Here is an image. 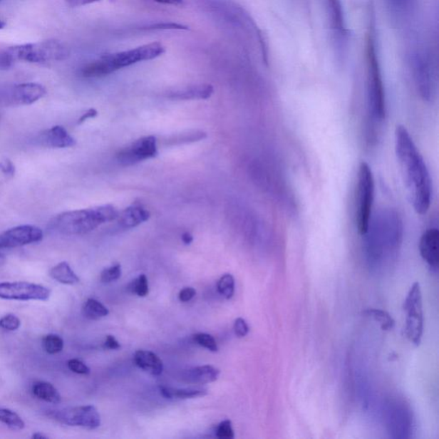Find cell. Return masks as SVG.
<instances>
[{"mask_svg":"<svg viewBox=\"0 0 439 439\" xmlns=\"http://www.w3.org/2000/svg\"><path fill=\"white\" fill-rule=\"evenodd\" d=\"M395 150L409 201L417 214L425 215L432 202V180L424 158L403 125L396 129Z\"/></svg>","mask_w":439,"mask_h":439,"instance_id":"cell-1","label":"cell"},{"mask_svg":"<svg viewBox=\"0 0 439 439\" xmlns=\"http://www.w3.org/2000/svg\"><path fill=\"white\" fill-rule=\"evenodd\" d=\"M403 224L396 210H383L374 219L371 217L366 238V252L369 259L378 262L396 254L402 244Z\"/></svg>","mask_w":439,"mask_h":439,"instance_id":"cell-2","label":"cell"},{"mask_svg":"<svg viewBox=\"0 0 439 439\" xmlns=\"http://www.w3.org/2000/svg\"><path fill=\"white\" fill-rule=\"evenodd\" d=\"M119 215L115 207L110 205L66 211L56 215L51 226L62 234L82 235L91 233L104 223L115 221Z\"/></svg>","mask_w":439,"mask_h":439,"instance_id":"cell-3","label":"cell"},{"mask_svg":"<svg viewBox=\"0 0 439 439\" xmlns=\"http://www.w3.org/2000/svg\"><path fill=\"white\" fill-rule=\"evenodd\" d=\"M69 55V50L64 45L53 40L15 46L0 53V68H9L18 61L33 64L61 61L68 58Z\"/></svg>","mask_w":439,"mask_h":439,"instance_id":"cell-4","label":"cell"},{"mask_svg":"<svg viewBox=\"0 0 439 439\" xmlns=\"http://www.w3.org/2000/svg\"><path fill=\"white\" fill-rule=\"evenodd\" d=\"M366 61L367 103L369 113L374 121L382 122L386 116V93L373 31H371L367 39Z\"/></svg>","mask_w":439,"mask_h":439,"instance_id":"cell-5","label":"cell"},{"mask_svg":"<svg viewBox=\"0 0 439 439\" xmlns=\"http://www.w3.org/2000/svg\"><path fill=\"white\" fill-rule=\"evenodd\" d=\"M408 53L413 80L422 98L430 100L435 91V66L429 46L416 39Z\"/></svg>","mask_w":439,"mask_h":439,"instance_id":"cell-6","label":"cell"},{"mask_svg":"<svg viewBox=\"0 0 439 439\" xmlns=\"http://www.w3.org/2000/svg\"><path fill=\"white\" fill-rule=\"evenodd\" d=\"M375 182L373 171L366 162L358 167L356 198V221L358 234L364 236L373 217Z\"/></svg>","mask_w":439,"mask_h":439,"instance_id":"cell-7","label":"cell"},{"mask_svg":"<svg viewBox=\"0 0 439 439\" xmlns=\"http://www.w3.org/2000/svg\"><path fill=\"white\" fill-rule=\"evenodd\" d=\"M403 310L407 314L405 334L411 343L419 346L421 344L424 331L422 294L419 282H415L409 289L403 304Z\"/></svg>","mask_w":439,"mask_h":439,"instance_id":"cell-8","label":"cell"},{"mask_svg":"<svg viewBox=\"0 0 439 439\" xmlns=\"http://www.w3.org/2000/svg\"><path fill=\"white\" fill-rule=\"evenodd\" d=\"M332 43L337 55L343 57L348 43V29L341 0H325Z\"/></svg>","mask_w":439,"mask_h":439,"instance_id":"cell-9","label":"cell"},{"mask_svg":"<svg viewBox=\"0 0 439 439\" xmlns=\"http://www.w3.org/2000/svg\"><path fill=\"white\" fill-rule=\"evenodd\" d=\"M48 415L61 424L88 430H95L100 425V413L92 405L56 409L48 411Z\"/></svg>","mask_w":439,"mask_h":439,"instance_id":"cell-10","label":"cell"},{"mask_svg":"<svg viewBox=\"0 0 439 439\" xmlns=\"http://www.w3.org/2000/svg\"><path fill=\"white\" fill-rule=\"evenodd\" d=\"M166 51L165 46L160 42H152V43L138 46V48L124 51L113 54L105 55L107 57L110 65L112 66L115 71L123 69L137 63L154 60L162 55Z\"/></svg>","mask_w":439,"mask_h":439,"instance_id":"cell-11","label":"cell"},{"mask_svg":"<svg viewBox=\"0 0 439 439\" xmlns=\"http://www.w3.org/2000/svg\"><path fill=\"white\" fill-rule=\"evenodd\" d=\"M51 290L46 286L27 282H0V299L6 301H48Z\"/></svg>","mask_w":439,"mask_h":439,"instance_id":"cell-12","label":"cell"},{"mask_svg":"<svg viewBox=\"0 0 439 439\" xmlns=\"http://www.w3.org/2000/svg\"><path fill=\"white\" fill-rule=\"evenodd\" d=\"M158 155L157 141L154 136L138 139L132 145L117 154V160L123 166H132Z\"/></svg>","mask_w":439,"mask_h":439,"instance_id":"cell-13","label":"cell"},{"mask_svg":"<svg viewBox=\"0 0 439 439\" xmlns=\"http://www.w3.org/2000/svg\"><path fill=\"white\" fill-rule=\"evenodd\" d=\"M43 231L32 225L12 227L0 234V249L16 248L41 242Z\"/></svg>","mask_w":439,"mask_h":439,"instance_id":"cell-14","label":"cell"},{"mask_svg":"<svg viewBox=\"0 0 439 439\" xmlns=\"http://www.w3.org/2000/svg\"><path fill=\"white\" fill-rule=\"evenodd\" d=\"M438 244L439 233L437 227H430L421 235L419 244L420 255L434 272L438 269Z\"/></svg>","mask_w":439,"mask_h":439,"instance_id":"cell-15","label":"cell"},{"mask_svg":"<svg viewBox=\"0 0 439 439\" xmlns=\"http://www.w3.org/2000/svg\"><path fill=\"white\" fill-rule=\"evenodd\" d=\"M46 91L44 86L36 83L16 84L11 91L10 100L12 105H26L36 103L44 97Z\"/></svg>","mask_w":439,"mask_h":439,"instance_id":"cell-16","label":"cell"},{"mask_svg":"<svg viewBox=\"0 0 439 439\" xmlns=\"http://www.w3.org/2000/svg\"><path fill=\"white\" fill-rule=\"evenodd\" d=\"M40 140L44 146L57 148V149L73 147L77 143L66 129L61 125H55L52 128L46 130L41 133Z\"/></svg>","mask_w":439,"mask_h":439,"instance_id":"cell-17","label":"cell"},{"mask_svg":"<svg viewBox=\"0 0 439 439\" xmlns=\"http://www.w3.org/2000/svg\"><path fill=\"white\" fill-rule=\"evenodd\" d=\"M219 369L212 366H202L185 370L180 375L181 381L190 384H206L217 381Z\"/></svg>","mask_w":439,"mask_h":439,"instance_id":"cell-18","label":"cell"},{"mask_svg":"<svg viewBox=\"0 0 439 439\" xmlns=\"http://www.w3.org/2000/svg\"><path fill=\"white\" fill-rule=\"evenodd\" d=\"M150 217L149 210L140 205H133L125 209L118 217V224L124 229H133L145 222Z\"/></svg>","mask_w":439,"mask_h":439,"instance_id":"cell-19","label":"cell"},{"mask_svg":"<svg viewBox=\"0 0 439 439\" xmlns=\"http://www.w3.org/2000/svg\"><path fill=\"white\" fill-rule=\"evenodd\" d=\"M134 362L139 368L153 376H159L163 371V362L155 353L146 350H138L134 354Z\"/></svg>","mask_w":439,"mask_h":439,"instance_id":"cell-20","label":"cell"},{"mask_svg":"<svg viewBox=\"0 0 439 439\" xmlns=\"http://www.w3.org/2000/svg\"><path fill=\"white\" fill-rule=\"evenodd\" d=\"M213 93L214 87L210 84H200L172 92L168 97L177 100H207Z\"/></svg>","mask_w":439,"mask_h":439,"instance_id":"cell-21","label":"cell"},{"mask_svg":"<svg viewBox=\"0 0 439 439\" xmlns=\"http://www.w3.org/2000/svg\"><path fill=\"white\" fill-rule=\"evenodd\" d=\"M417 0H387L392 15L398 22L405 24L413 18Z\"/></svg>","mask_w":439,"mask_h":439,"instance_id":"cell-22","label":"cell"},{"mask_svg":"<svg viewBox=\"0 0 439 439\" xmlns=\"http://www.w3.org/2000/svg\"><path fill=\"white\" fill-rule=\"evenodd\" d=\"M113 73H115V71L113 69L112 66L110 65L105 55L100 58L99 60L88 63V64L83 66L81 70H80V74L82 75V77L86 78L105 77V76Z\"/></svg>","mask_w":439,"mask_h":439,"instance_id":"cell-23","label":"cell"},{"mask_svg":"<svg viewBox=\"0 0 439 439\" xmlns=\"http://www.w3.org/2000/svg\"><path fill=\"white\" fill-rule=\"evenodd\" d=\"M32 393L38 399L49 403L58 404L62 401L60 392L52 383L48 382L39 381L33 383Z\"/></svg>","mask_w":439,"mask_h":439,"instance_id":"cell-24","label":"cell"},{"mask_svg":"<svg viewBox=\"0 0 439 439\" xmlns=\"http://www.w3.org/2000/svg\"><path fill=\"white\" fill-rule=\"evenodd\" d=\"M49 274L53 279L62 284L75 285L80 282L77 274L73 272L67 262H61V263L54 266L53 268L51 269Z\"/></svg>","mask_w":439,"mask_h":439,"instance_id":"cell-25","label":"cell"},{"mask_svg":"<svg viewBox=\"0 0 439 439\" xmlns=\"http://www.w3.org/2000/svg\"><path fill=\"white\" fill-rule=\"evenodd\" d=\"M160 394L167 399H190L201 398L207 395L205 390L177 389V388L160 387Z\"/></svg>","mask_w":439,"mask_h":439,"instance_id":"cell-26","label":"cell"},{"mask_svg":"<svg viewBox=\"0 0 439 439\" xmlns=\"http://www.w3.org/2000/svg\"><path fill=\"white\" fill-rule=\"evenodd\" d=\"M83 312L91 320H98L109 314L108 308L95 299H88L83 307Z\"/></svg>","mask_w":439,"mask_h":439,"instance_id":"cell-27","label":"cell"},{"mask_svg":"<svg viewBox=\"0 0 439 439\" xmlns=\"http://www.w3.org/2000/svg\"><path fill=\"white\" fill-rule=\"evenodd\" d=\"M0 421L11 430H20L25 428L22 418L10 409L0 408Z\"/></svg>","mask_w":439,"mask_h":439,"instance_id":"cell-28","label":"cell"},{"mask_svg":"<svg viewBox=\"0 0 439 439\" xmlns=\"http://www.w3.org/2000/svg\"><path fill=\"white\" fill-rule=\"evenodd\" d=\"M366 316L373 318L376 322L379 323L383 331H390L393 329L395 321L386 311L378 309H369L365 311Z\"/></svg>","mask_w":439,"mask_h":439,"instance_id":"cell-29","label":"cell"},{"mask_svg":"<svg viewBox=\"0 0 439 439\" xmlns=\"http://www.w3.org/2000/svg\"><path fill=\"white\" fill-rule=\"evenodd\" d=\"M42 347L49 354L61 353L64 348V340L57 335H48L42 339Z\"/></svg>","mask_w":439,"mask_h":439,"instance_id":"cell-30","label":"cell"},{"mask_svg":"<svg viewBox=\"0 0 439 439\" xmlns=\"http://www.w3.org/2000/svg\"><path fill=\"white\" fill-rule=\"evenodd\" d=\"M234 278L230 274H226L221 277L217 284L220 294L227 299H230L234 294Z\"/></svg>","mask_w":439,"mask_h":439,"instance_id":"cell-31","label":"cell"},{"mask_svg":"<svg viewBox=\"0 0 439 439\" xmlns=\"http://www.w3.org/2000/svg\"><path fill=\"white\" fill-rule=\"evenodd\" d=\"M130 289L139 297H145L149 294V282L145 274H140L136 280L132 282Z\"/></svg>","mask_w":439,"mask_h":439,"instance_id":"cell-32","label":"cell"},{"mask_svg":"<svg viewBox=\"0 0 439 439\" xmlns=\"http://www.w3.org/2000/svg\"><path fill=\"white\" fill-rule=\"evenodd\" d=\"M193 340L197 344L210 350L211 352L218 351L217 341H215L212 336L205 334V333H198V334L193 336Z\"/></svg>","mask_w":439,"mask_h":439,"instance_id":"cell-33","label":"cell"},{"mask_svg":"<svg viewBox=\"0 0 439 439\" xmlns=\"http://www.w3.org/2000/svg\"><path fill=\"white\" fill-rule=\"evenodd\" d=\"M122 274L121 266L115 264L108 269H105L100 274V281L104 284L115 282L120 279Z\"/></svg>","mask_w":439,"mask_h":439,"instance_id":"cell-34","label":"cell"},{"mask_svg":"<svg viewBox=\"0 0 439 439\" xmlns=\"http://www.w3.org/2000/svg\"><path fill=\"white\" fill-rule=\"evenodd\" d=\"M21 326V321L14 314H7L0 319V328L8 331H15Z\"/></svg>","mask_w":439,"mask_h":439,"instance_id":"cell-35","label":"cell"},{"mask_svg":"<svg viewBox=\"0 0 439 439\" xmlns=\"http://www.w3.org/2000/svg\"><path fill=\"white\" fill-rule=\"evenodd\" d=\"M217 437L220 439H233L234 438V432L232 422L229 420H226L219 424L217 429Z\"/></svg>","mask_w":439,"mask_h":439,"instance_id":"cell-36","label":"cell"},{"mask_svg":"<svg viewBox=\"0 0 439 439\" xmlns=\"http://www.w3.org/2000/svg\"><path fill=\"white\" fill-rule=\"evenodd\" d=\"M147 31H160V29H179V31H188L189 28L185 25L175 23H162L150 25L143 28Z\"/></svg>","mask_w":439,"mask_h":439,"instance_id":"cell-37","label":"cell"},{"mask_svg":"<svg viewBox=\"0 0 439 439\" xmlns=\"http://www.w3.org/2000/svg\"><path fill=\"white\" fill-rule=\"evenodd\" d=\"M67 366H68V368L75 373L82 375H88L91 373V369L88 368V367L84 364L83 362L79 360H76V358H73V360H70L67 362Z\"/></svg>","mask_w":439,"mask_h":439,"instance_id":"cell-38","label":"cell"},{"mask_svg":"<svg viewBox=\"0 0 439 439\" xmlns=\"http://www.w3.org/2000/svg\"><path fill=\"white\" fill-rule=\"evenodd\" d=\"M234 329L235 335L239 337V339H243V337L247 336L249 333V326L246 320L239 318L235 320Z\"/></svg>","mask_w":439,"mask_h":439,"instance_id":"cell-39","label":"cell"},{"mask_svg":"<svg viewBox=\"0 0 439 439\" xmlns=\"http://www.w3.org/2000/svg\"><path fill=\"white\" fill-rule=\"evenodd\" d=\"M196 295V290L193 288H185L180 291L179 299L181 302H188Z\"/></svg>","mask_w":439,"mask_h":439,"instance_id":"cell-40","label":"cell"},{"mask_svg":"<svg viewBox=\"0 0 439 439\" xmlns=\"http://www.w3.org/2000/svg\"><path fill=\"white\" fill-rule=\"evenodd\" d=\"M0 170H1L3 174L6 176L12 177L15 174V167L10 160H6V162L0 164Z\"/></svg>","mask_w":439,"mask_h":439,"instance_id":"cell-41","label":"cell"},{"mask_svg":"<svg viewBox=\"0 0 439 439\" xmlns=\"http://www.w3.org/2000/svg\"><path fill=\"white\" fill-rule=\"evenodd\" d=\"M121 347L119 341L115 339V336H108L107 339H105L104 348L111 350L120 349Z\"/></svg>","mask_w":439,"mask_h":439,"instance_id":"cell-42","label":"cell"},{"mask_svg":"<svg viewBox=\"0 0 439 439\" xmlns=\"http://www.w3.org/2000/svg\"><path fill=\"white\" fill-rule=\"evenodd\" d=\"M98 115L96 110L94 108L88 109L86 113H84L83 115L79 118L78 121V125H81L83 122H86L88 119H92V118H95Z\"/></svg>","mask_w":439,"mask_h":439,"instance_id":"cell-43","label":"cell"},{"mask_svg":"<svg viewBox=\"0 0 439 439\" xmlns=\"http://www.w3.org/2000/svg\"><path fill=\"white\" fill-rule=\"evenodd\" d=\"M98 1H100V0H68L71 6H83Z\"/></svg>","mask_w":439,"mask_h":439,"instance_id":"cell-44","label":"cell"},{"mask_svg":"<svg viewBox=\"0 0 439 439\" xmlns=\"http://www.w3.org/2000/svg\"><path fill=\"white\" fill-rule=\"evenodd\" d=\"M155 2L164 4V5H170L175 6H183L184 0H154Z\"/></svg>","mask_w":439,"mask_h":439,"instance_id":"cell-45","label":"cell"},{"mask_svg":"<svg viewBox=\"0 0 439 439\" xmlns=\"http://www.w3.org/2000/svg\"><path fill=\"white\" fill-rule=\"evenodd\" d=\"M181 239H182V242L185 244H190L193 242V236L187 232V233H184L182 236H181Z\"/></svg>","mask_w":439,"mask_h":439,"instance_id":"cell-46","label":"cell"},{"mask_svg":"<svg viewBox=\"0 0 439 439\" xmlns=\"http://www.w3.org/2000/svg\"><path fill=\"white\" fill-rule=\"evenodd\" d=\"M31 438L33 439H46V438H48V437L46 436V435L42 434L41 433H36L33 435Z\"/></svg>","mask_w":439,"mask_h":439,"instance_id":"cell-47","label":"cell"},{"mask_svg":"<svg viewBox=\"0 0 439 439\" xmlns=\"http://www.w3.org/2000/svg\"><path fill=\"white\" fill-rule=\"evenodd\" d=\"M5 26H6V23L4 22V21H2L1 19H0V29L5 28Z\"/></svg>","mask_w":439,"mask_h":439,"instance_id":"cell-48","label":"cell"},{"mask_svg":"<svg viewBox=\"0 0 439 439\" xmlns=\"http://www.w3.org/2000/svg\"><path fill=\"white\" fill-rule=\"evenodd\" d=\"M4 255H5V253H4L3 249H0V259H1Z\"/></svg>","mask_w":439,"mask_h":439,"instance_id":"cell-49","label":"cell"},{"mask_svg":"<svg viewBox=\"0 0 439 439\" xmlns=\"http://www.w3.org/2000/svg\"><path fill=\"white\" fill-rule=\"evenodd\" d=\"M0 1H2V0H0Z\"/></svg>","mask_w":439,"mask_h":439,"instance_id":"cell-50","label":"cell"}]
</instances>
